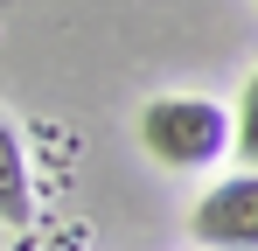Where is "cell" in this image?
<instances>
[{"instance_id": "6da1fadb", "label": "cell", "mask_w": 258, "mask_h": 251, "mask_svg": "<svg viewBox=\"0 0 258 251\" xmlns=\"http://www.w3.org/2000/svg\"><path fill=\"white\" fill-rule=\"evenodd\" d=\"M140 147L154 154L174 174H196V167H216L230 154V112L216 98H154L140 112Z\"/></svg>"}, {"instance_id": "7a4b0ae2", "label": "cell", "mask_w": 258, "mask_h": 251, "mask_svg": "<svg viewBox=\"0 0 258 251\" xmlns=\"http://www.w3.org/2000/svg\"><path fill=\"white\" fill-rule=\"evenodd\" d=\"M188 230L210 251H258V167L251 174H223L210 196L188 209Z\"/></svg>"}, {"instance_id": "3957f363", "label": "cell", "mask_w": 258, "mask_h": 251, "mask_svg": "<svg viewBox=\"0 0 258 251\" xmlns=\"http://www.w3.org/2000/svg\"><path fill=\"white\" fill-rule=\"evenodd\" d=\"M28 147H21V133L14 119H0V223H21L28 216Z\"/></svg>"}, {"instance_id": "277c9868", "label": "cell", "mask_w": 258, "mask_h": 251, "mask_svg": "<svg viewBox=\"0 0 258 251\" xmlns=\"http://www.w3.org/2000/svg\"><path fill=\"white\" fill-rule=\"evenodd\" d=\"M230 140H237V154L258 167V70L244 84V98H237V119H230Z\"/></svg>"}]
</instances>
